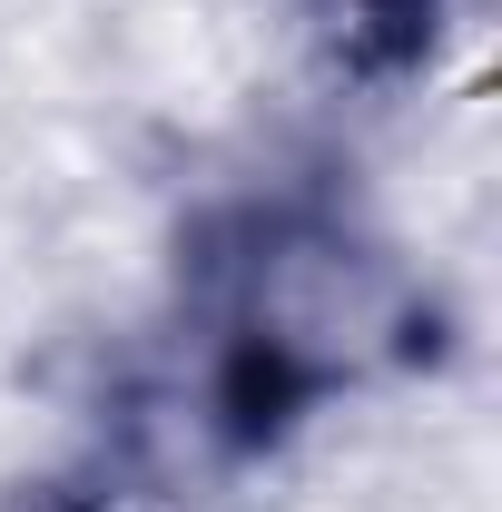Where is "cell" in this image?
<instances>
[{"label": "cell", "instance_id": "1", "mask_svg": "<svg viewBox=\"0 0 502 512\" xmlns=\"http://www.w3.org/2000/svg\"><path fill=\"white\" fill-rule=\"evenodd\" d=\"M306 10L355 79H414L453 30V0H306Z\"/></svg>", "mask_w": 502, "mask_h": 512}]
</instances>
